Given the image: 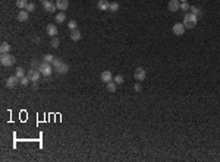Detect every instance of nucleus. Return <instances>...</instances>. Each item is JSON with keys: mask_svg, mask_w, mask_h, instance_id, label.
Wrapping results in <instances>:
<instances>
[{"mask_svg": "<svg viewBox=\"0 0 220 162\" xmlns=\"http://www.w3.org/2000/svg\"><path fill=\"white\" fill-rule=\"evenodd\" d=\"M0 63H1V66H4V67H10V66L15 64V57H13L10 53H4V54L0 56Z\"/></svg>", "mask_w": 220, "mask_h": 162, "instance_id": "1", "label": "nucleus"}, {"mask_svg": "<svg viewBox=\"0 0 220 162\" xmlns=\"http://www.w3.org/2000/svg\"><path fill=\"white\" fill-rule=\"evenodd\" d=\"M38 70H40V73L43 75V76H50L51 73H53V67H51V64L50 63H47V61H43L41 64H40V67H38Z\"/></svg>", "mask_w": 220, "mask_h": 162, "instance_id": "2", "label": "nucleus"}, {"mask_svg": "<svg viewBox=\"0 0 220 162\" xmlns=\"http://www.w3.org/2000/svg\"><path fill=\"white\" fill-rule=\"evenodd\" d=\"M19 83H21V79H19L16 75H13V76H9V78L6 79V86H7V88H10V89L16 88Z\"/></svg>", "mask_w": 220, "mask_h": 162, "instance_id": "3", "label": "nucleus"}, {"mask_svg": "<svg viewBox=\"0 0 220 162\" xmlns=\"http://www.w3.org/2000/svg\"><path fill=\"white\" fill-rule=\"evenodd\" d=\"M41 3H43V7L48 13H53V12H56V9H57V7H56V3H53L51 0H43Z\"/></svg>", "mask_w": 220, "mask_h": 162, "instance_id": "4", "label": "nucleus"}, {"mask_svg": "<svg viewBox=\"0 0 220 162\" xmlns=\"http://www.w3.org/2000/svg\"><path fill=\"white\" fill-rule=\"evenodd\" d=\"M133 78H135L138 82H142L145 78H147V73H145V70H144L142 67H138V69L133 72Z\"/></svg>", "mask_w": 220, "mask_h": 162, "instance_id": "5", "label": "nucleus"}, {"mask_svg": "<svg viewBox=\"0 0 220 162\" xmlns=\"http://www.w3.org/2000/svg\"><path fill=\"white\" fill-rule=\"evenodd\" d=\"M185 25L183 24H175L173 25V28H172V31H173V34L175 35H183V32H185Z\"/></svg>", "mask_w": 220, "mask_h": 162, "instance_id": "6", "label": "nucleus"}, {"mask_svg": "<svg viewBox=\"0 0 220 162\" xmlns=\"http://www.w3.org/2000/svg\"><path fill=\"white\" fill-rule=\"evenodd\" d=\"M28 18H30V12H27L25 9H19V12H18V21L27 22Z\"/></svg>", "mask_w": 220, "mask_h": 162, "instance_id": "7", "label": "nucleus"}, {"mask_svg": "<svg viewBox=\"0 0 220 162\" xmlns=\"http://www.w3.org/2000/svg\"><path fill=\"white\" fill-rule=\"evenodd\" d=\"M167 9H169V12H176V10H179V9H180L179 0H170L169 4H167Z\"/></svg>", "mask_w": 220, "mask_h": 162, "instance_id": "8", "label": "nucleus"}, {"mask_svg": "<svg viewBox=\"0 0 220 162\" xmlns=\"http://www.w3.org/2000/svg\"><path fill=\"white\" fill-rule=\"evenodd\" d=\"M40 76H41L40 70H32V69H31V70L28 72V78L31 79V82H38Z\"/></svg>", "mask_w": 220, "mask_h": 162, "instance_id": "9", "label": "nucleus"}, {"mask_svg": "<svg viewBox=\"0 0 220 162\" xmlns=\"http://www.w3.org/2000/svg\"><path fill=\"white\" fill-rule=\"evenodd\" d=\"M45 31H47V34H48V35H50L51 38L57 35V26H56L54 24H50V25H47Z\"/></svg>", "mask_w": 220, "mask_h": 162, "instance_id": "10", "label": "nucleus"}, {"mask_svg": "<svg viewBox=\"0 0 220 162\" xmlns=\"http://www.w3.org/2000/svg\"><path fill=\"white\" fill-rule=\"evenodd\" d=\"M56 7L59 10H66L69 7V0H56Z\"/></svg>", "mask_w": 220, "mask_h": 162, "instance_id": "11", "label": "nucleus"}, {"mask_svg": "<svg viewBox=\"0 0 220 162\" xmlns=\"http://www.w3.org/2000/svg\"><path fill=\"white\" fill-rule=\"evenodd\" d=\"M101 81L103 82H106V83H109V82H112L113 81V75H112V72L110 70H104L103 73H101Z\"/></svg>", "mask_w": 220, "mask_h": 162, "instance_id": "12", "label": "nucleus"}, {"mask_svg": "<svg viewBox=\"0 0 220 162\" xmlns=\"http://www.w3.org/2000/svg\"><path fill=\"white\" fill-rule=\"evenodd\" d=\"M109 6H110V3L107 1V0H98V3H97V9L98 10H109Z\"/></svg>", "mask_w": 220, "mask_h": 162, "instance_id": "13", "label": "nucleus"}, {"mask_svg": "<svg viewBox=\"0 0 220 162\" xmlns=\"http://www.w3.org/2000/svg\"><path fill=\"white\" fill-rule=\"evenodd\" d=\"M197 21H198V16H195L194 13H185V16H183V22H194V24H197Z\"/></svg>", "mask_w": 220, "mask_h": 162, "instance_id": "14", "label": "nucleus"}, {"mask_svg": "<svg viewBox=\"0 0 220 162\" xmlns=\"http://www.w3.org/2000/svg\"><path fill=\"white\" fill-rule=\"evenodd\" d=\"M56 72H57L59 75H65V73L69 72V66H68L66 63H62L59 67H56Z\"/></svg>", "mask_w": 220, "mask_h": 162, "instance_id": "15", "label": "nucleus"}, {"mask_svg": "<svg viewBox=\"0 0 220 162\" xmlns=\"http://www.w3.org/2000/svg\"><path fill=\"white\" fill-rule=\"evenodd\" d=\"M81 38H82V35H81L79 29H72L71 31V40L72 41H79Z\"/></svg>", "mask_w": 220, "mask_h": 162, "instance_id": "16", "label": "nucleus"}, {"mask_svg": "<svg viewBox=\"0 0 220 162\" xmlns=\"http://www.w3.org/2000/svg\"><path fill=\"white\" fill-rule=\"evenodd\" d=\"M10 44L9 42H1V45H0V51H1V54H4V53H10Z\"/></svg>", "mask_w": 220, "mask_h": 162, "instance_id": "17", "label": "nucleus"}, {"mask_svg": "<svg viewBox=\"0 0 220 162\" xmlns=\"http://www.w3.org/2000/svg\"><path fill=\"white\" fill-rule=\"evenodd\" d=\"M116 89H118V83H116L115 81H112V82H109V83H107V91H109V92L115 93V92H116Z\"/></svg>", "mask_w": 220, "mask_h": 162, "instance_id": "18", "label": "nucleus"}, {"mask_svg": "<svg viewBox=\"0 0 220 162\" xmlns=\"http://www.w3.org/2000/svg\"><path fill=\"white\" fill-rule=\"evenodd\" d=\"M65 21H66V15H65L63 12H60V13L56 15V22H57V24H62V22H65Z\"/></svg>", "mask_w": 220, "mask_h": 162, "instance_id": "19", "label": "nucleus"}, {"mask_svg": "<svg viewBox=\"0 0 220 162\" xmlns=\"http://www.w3.org/2000/svg\"><path fill=\"white\" fill-rule=\"evenodd\" d=\"M109 10H110V12H113V13H115V12H118V10H119V3H118V1H112V3H110V6H109Z\"/></svg>", "mask_w": 220, "mask_h": 162, "instance_id": "20", "label": "nucleus"}, {"mask_svg": "<svg viewBox=\"0 0 220 162\" xmlns=\"http://www.w3.org/2000/svg\"><path fill=\"white\" fill-rule=\"evenodd\" d=\"M189 10H191V13H194V15H195V16H198V18H200V16H201V13H203V12H201V9H200V7H197V6H191V9H189Z\"/></svg>", "mask_w": 220, "mask_h": 162, "instance_id": "21", "label": "nucleus"}, {"mask_svg": "<svg viewBox=\"0 0 220 162\" xmlns=\"http://www.w3.org/2000/svg\"><path fill=\"white\" fill-rule=\"evenodd\" d=\"M16 6L19 9H25L28 6V0H16Z\"/></svg>", "mask_w": 220, "mask_h": 162, "instance_id": "22", "label": "nucleus"}, {"mask_svg": "<svg viewBox=\"0 0 220 162\" xmlns=\"http://www.w3.org/2000/svg\"><path fill=\"white\" fill-rule=\"evenodd\" d=\"M68 26H69L71 31H72V29H78V24H76V21H74V19H71V21L68 22Z\"/></svg>", "mask_w": 220, "mask_h": 162, "instance_id": "23", "label": "nucleus"}, {"mask_svg": "<svg viewBox=\"0 0 220 162\" xmlns=\"http://www.w3.org/2000/svg\"><path fill=\"white\" fill-rule=\"evenodd\" d=\"M15 75H16L19 79H22V78L25 76V70H24L22 67H18V69H16V72H15Z\"/></svg>", "mask_w": 220, "mask_h": 162, "instance_id": "24", "label": "nucleus"}, {"mask_svg": "<svg viewBox=\"0 0 220 162\" xmlns=\"http://www.w3.org/2000/svg\"><path fill=\"white\" fill-rule=\"evenodd\" d=\"M180 9H182L183 12H188V10L191 9V6L188 4V1H183V3H180Z\"/></svg>", "mask_w": 220, "mask_h": 162, "instance_id": "25", "label": "nucleus"}, {"mask_svg": "<svg viewBox=\"0 0 220 162\" xmlns=\"http://www.w3.org/2000/svg\"><path fill=\"white\" fill-rule=\"evenodd\" d=\"M50 45H51L53 48H57V47H59V40H57V37H53V38H51Z\"/></svg>", "mask_w": 220, "mask_h": 162, "instance_id": "26", "label": "nucleus"}, {"mask_svg": "<svg viewBox=\"0 0 220 162\" xmlns=\"http://www.w3.org/2000/svg\"><path fill=\"white\" fill-rule=\"evenodd\" d=\"M30 82H31V79H30L28 76H24V78L21 79V85H22V86H28Z\"/></svg>", "mask_w": 220, "mask_h": 162, "instance_id": "27", "label": "nucleus"}, {"mask_svg": "<svg viewBox=\"0 0 220 162\" xmlns=\"http://www.w3.org/2000/svg\"><path fill=\"white\" fill-rule=\"evenodd\" d=\"M27 12H34L35 10V3H28V6L25 7Z\"/></svg>", "mask_w": 220, "mask_h": 162, "instance_id": "28", "label": "nucleus"}, {"mask_svg": "<svg viewBox=\"0 0 220 162\" xmlns=\"http://www.w3.org/2000/svg\"><path fill=\"white\" fill-rule=\"evenodd\" d=\"M183 25H185L186 29H192V28H195L197 24H194V22H183Z\"/></svg>", "mask_w": 220, "mask_h": 162, "instance_id": "29", "label": "nucleus"}, {"mask_svg": "<svg viewBox=\"0 0 220 162\" xmlns=\"http://www.w3.org/2000/svg\"><path fill=\"white\" fill-rule=\"evenodd\" d=\"M53 60H54V57H53L51 54H45V56H44V61H47V63H53Z\"/></svg>", "mask_w": 220, "mask_h": 162, "instance_id": "30", "label": "nucleus"}, {"mask_svg": "<svg viewBox=\"0 0 220 162\" xmlns=\"http://www.w3.org/2000/svg\"><path fill=\"white\" fill-rule=\"evenodd\" d=\"M115 82H116L118 85H122V83H123V76H122V75H118V76H115Z\"/></svg>", "mask_w": 220, "mask_h": 162, "instance_id": "31", "label": "nucleus"}, {"mask_svg": "<svg viewBox=\"0 0 220 162\" xmlns=\"http://www.w3.org/2000/svg\"><path fill=\"white\" fill-rule=\"evenodd\" d=\"M51 64H53V66H54V69H56V67H59V66H60V64H62V61H60V60H59V59H54V60H53V63H51Z\"/></svg>", "mask_w": 220, "mask_h": 162, "instance_id": "32", "label": "nucleus"}, {"mask_svg": "<svg viewBox=\"0 0 220 162\" xmlns=\"http://www.w3.org/2000/svg\"><path fill=\"white\" fill-rule=\"evenodd\" d=\"M133 91H135V92H141V91H142L141 85H139V83H135V85H133Z\"/></svg>", "mask_w": 220, "mask_h": 162, "instance_id": "33", "label": "nucleus"}, {"mask_svg": "<svg viewBox=\"0 0 220 162\" xmlns=\"http://www.w3.org/2000/svg\"><path fill=\"white\" fill-rule=\"evenodd\" d=\"M180 1H182V3H183V1H188V0H180Z\"/></svg>", "mask_w": 220, "mask_h": 162, "instance_id": "34", "label": "nucleus"}, {"mask_svg": "<svg viewBox=\"0 0 220 162\" xmlns=\"http://www.w3.org/2000/svg\"><path fill=\"white\" fill-rule=\"evenodd\" d=\"M40 1H43V0H40Z\"/></svg>", "mask_w": 220, "mask_h": 162, "instance_id": "35", "label": "nucleus"}, {"mask_svg": "<svg viewBox=\"0 0 220 162\" xmlns=\"http://www.w3.org/2000/svg\"><path fill=\"white\" fill-rule=\"evenodd\" d=\"M51 1H53V0H51Z\"/></svg>", "mask_w": 220, "mask_h": 162, "instance_id": "36", "label": "nucleus"}]
</instances>
